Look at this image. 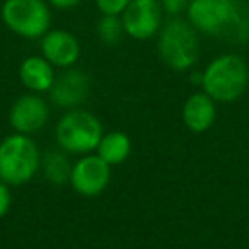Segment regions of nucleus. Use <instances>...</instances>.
Returning <instances> with one entry per match:
<instances>
[{
  "label": "nucleus",
  "instance_id": "nucleus-19",
  "mask_svg": "<svg viewBox=\"0 0 249 249\" xmlns=\"http://www.w3.org/2000/svg\"><path fill=\"white\" fill-rule=\"evenodd\" d=\"M12 205V193L11 186L5 184L4 181H0V218H4L9 213Z\"/></svg>",
  "mask_w": 249,
  "mask_h": 249
},
{
  "label": "nucleus",
  "instance_id": "nucleus-14",
  "mask_svg": "<svg viewBox=\"0 0 249 249\" xmlns=\"http://www.w3.org/2000/svg\"><path fill=\"white\" fill-rule=\"evenodd\" d=\"M70 154L65 150L48 149L41 156V169L45 179L53 186H65L70 183V174H72L73 162L70 160Z\"/></svg>",
  "mask_w": 249,
  "mask_h": 249
},
{
  "label": "nucleus",
  "instance_id": "nucleus-3",
  "mask_svg": "<svg viewBox=\"0 0 249 249\" xmlns=\"http://www.w3.org/2000/svg\"><path fill=\"white\" fill-rule=\"evenodd\" d=\"M157 38V55L174 72H188L200 56L198 31L188 19L171 18L160 28Z\"/></svg>",
  "mask_w": 249,
  "mask_h": 249
},
{
  "label": "nucleus",
  "instance_id": "nucleus-7",
  "mask_svg": "<svg viewBox=\"0 0 249 249\" xmlns=\"http://www.w3.org/2000/svg\"><path fill=\"white\" fill-rule=\"evenodd\" d=\"M124 35L137 41H149L159 35L164 12L157 0H132L121 14Z\"/></svg>",
  "mask_w": 249,
  "mask_h": 249
},
{
  "label": "nucleus",
  "instance_id": "nucleus-4",
  "mask_svg": "<svg viewBox=\"0 0 249 249\" xmlns=\"http://www.w3.org/2000/svg\"><path fill=\"white\" fill-rule=\"evenodd\" d=\"M41 150L29 135L12 133L0 142V181L24 186L41 169Z\"/></svg>",
  "mask_w": 249,
  "mask_h": 249
},
{
  "label": "nucleus",
  "instance_id": "nucleus-2",
  "mask_svg": "<svg viewBox=\"0 0 249 249\" xmlns=\"http://www.w3.org/2000/svg\"><path fill=\"white\" fill-rule=\"evenodd\" d=\"M201 90L215 103L229 104L246 92L249 84V67L237 53L218 55L201 72Z\"/></svg>",
  "mask_w": 249,
  "mask_h": 249
},
{
  "label": "nucleus",
  "instance_id": "nucleus-16",
  "mask_svg": "<svg viewBox=\"0 0 249 249\" xmlns=\"http://www.w3.org/2000/svg\"><path fill=\"white\" fill-rule=\"evenodd\" d=\"M96 35L99 41L106 46H114L121 41L124 36V28L121 16H106L101 14L99 21L96 24Z\"/></svg>",
  "mask_w": 249,
  "mask_h": 249
},
{
  "label": "nucleus",
  "instance_id": "nucleus-12",
  "mask_svg": "<svg viewBox=\"0 0 249 249\" xmlns=\"http://www.w3.org/2000/svg\"><path fill=\"white\" fill-rule=\"evenodd\" d=\"M217 120V103L203 90L195 92L184 101L183 121L190 132L205 133Z\"/></svg>",
  "mask_w": 249,
  "mask_h": 249
},
{
  "label": "nucleus",
  "instance_id": "nucleus-5",
  "mask_svg": "<svg viewBox=\"0 0 249 249\" xmlns=\"http://www.w3.org/2000/svg\"><path fill=\"white\" fill-rule=\"evenodd\" d=\"M103 123L94 113L82 107L69 109L56 123V147L70 156H86L96 152L103 137Z\"/></svg>",
  "mask_w": 249,
  "mask_h": 249
},
{
  "label": "nucleus",
  "instance_id": "nucleus-1",
  "mask_svg": "<svg viewBox=\"0 0 249 249\" xmlns=\"http://www.w3.org/2000/svg\"><path fill=\"white\" fill-rule=\"evenodd\" d=\"M186 19L198 33L227 43L249 41V4L246 0H190Z\"/></svg>",
  "mask_w": 249,
  "mask_h": 249
},
{
  "label": "nucleus",
  "instance_id": "nucleus-20",
  "mask_svg": "<svg viewBox=\"0 0 249 249\" xmlns=\"http://www.w3.org/2000/svg\"><path fill=\"white\" fill-rule=\"evenodd\" d=\"M50 7L56 9V11H72L82 0H46Z\"/></svg>",
  "mask_w": 249,
  "mask_h": 249
},
{
  "label": "nucleus",
  "instance_id": "nucleus-10",
  "mask_svg": "<svg viewBox=\"0 0 249 249\" xmlns=\"http://www.w3.org/2000/svg\"><path fill=\"white\" fill-rule=\"evenodd\" d=\"M90 92V79L84 70L70 67L56 73L50 89V101L62 109H77L87 101Z\"/></svg>",
  "mask_w": 249,
  "mask_h": 249
},
{
  "label": "nucleus",
  "instance_id": "nucleus-11",
  "mask_svg": "<svg viewBox=\"0 0 249 249\" xmlns=\"http://www.w3.org/2000/svg\"><path fill=\"white\" fill-rule=\"evenodd\" d=\"M39 52L55 69L63 70L75 67L82 48L73 33L67 29H50L39 39Z\"/></svg>",
  "mask_w": 249,
  "mask_h": 249
},
{
  "label": "nucleus",
  "instance_id": "nucleus-8",
  "mask_svg": "<svg viewBox=\"0 0 249 249\" xmlns=\"http://www.w3.org/2000/svg\"><path fill=\"white\" fill-rule=\"evenodd\" d=\"M111 181V166H107L97 154L80 156L72 166L70 186L77 195L92 198L101 195Z\"/></svg>",
  "mask_w": 249,
  "mask_h": 249
},
{
  "label": "nucleus",
  "instance_id": "nucleus-6",
  "mask_svg": "<svg viewBox=\"0 0 249 249\" xmlns=\"http://www.w3.org/2000/svg\"><path fill=\"white\" fill-rule=\"evenodd\" d=\"M0 19L19 38L41 39L52 29V7L46 0H4Z\"/></svg>",
  "mask_w": 249,
  "mask_h": 249
},
{
  "label": "nucleus",
  "instance_id": "nucleus-13",
  "mask_svg": "<svg viewBox=\"0 0 249 249\" xmlns=\"http://www.w3.org/2000/svg\"><path fill=\"white\" fill-rule=\"evenodd\" d=\"M55 67L41 55H31L24 58L19 65V79L22 86L35 94L50 92L55 82Z\"/></svg>",
  "mask_w": 249,
  "mask_h": 249
},
{
  "label": "nucleus",
  "instance_id": "nucleus-21",
  "mask_svg": "<svg viewBox=\"0 0 249 249\" xmlns=\"http://www.w3.org/2000/svg\"><path fill=\"white\" fill-rule=\"evenodd\" d=\"M201 72H193V73H190V82L191 84H195V86H198V87H201Z\"/></svg>",
  "mask_w": 249,
  "mask_h": 249
},
{
  "label": "nucleus",
  "instance_id": "nucleus-17",
  "mask_svg": "<svg viewBox=\"0 0 249 249\" xmlns=\"http://www.w3.org/2000/svg\"><path fill=\"white\" fill-rule=\"evenodd\" d=\"M97 11L106 16H121L132 0H94Z\"/></svg>",
  "mask_w": 249,
  "mask_h": 249
},
{
  "label": "nucleus",
  "instance_id": "nucleus-15",
  "mask_svg": "<svg viewBox=\"0 0 249 249\" xmlns=\"http://www.w3.org/2000/svg\"><path fill=\"white\" fill-rule=\"evenodd\" d=\"M96 154L107 164V166H120L128 159L132 154V140L123 132H109L103 133Z\"/></svg>",
  "mask_w": 249,
  "mask_h": 249
},
{
  "label": "nucleus",
  "instance_id": "nucleus-9",
  "mask_svg": "<svg viewBox=\"0 0 249 249\" xmlns=\"http://www.w3.org/2000/svg\"><path fill=\"white\" fill-rule=\"evenodd\" d=\"M50 120V106L41 94L29 92L18 97L9 111V124L16 133L35 135L46 126Z\"/></svg>",
  "mask_w": 249,
  "mask_h": 249
},
{
  "label": "nucleus",
  "instance_id": "nucleus-18",
  "mask_svg": "<svg viewBox=\"0 0 249 249\" xmlns=\"http://www.w3.org/2000/svg\"><path fill=\"white\" fill-rule=\"evenodd\" d=\"M162 9V12L169 18H179L183 12H186L190 0H157Z\"/></svg>",
  "mask_w": 249,
  "mask_h": 249
}]
</instances>
